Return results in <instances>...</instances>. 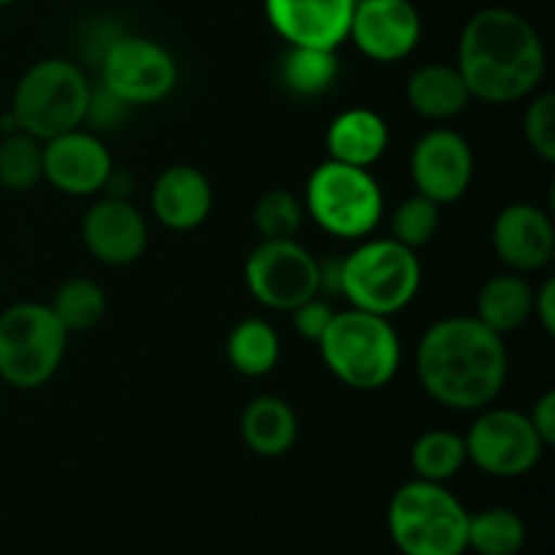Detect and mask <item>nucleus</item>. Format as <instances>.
I'll use <instances>...</instances> for the list:
<instances>
[{
  "instance_id": "33",
  "label": "nucleus",
  "mask_w": 555,
  "mask_h": 555,
  "mask_svg": "<svg viewBox=\"0 0 555 555\" xmlns=\"http://www.w3.org/2000/svg\"><path fill=\"white\" fill-rule=\"evenodd\" d=\"M130 106L125 101H119L112 90H106L103 85L90 87V101H87V114L85 125L90 122L98 130H112L117 125H122V119L128 117Z\"/></svg>"
},
{
  "instance_id": "2",
  "label": "nucleus",
  "mask_w": 555,
  "mask_h": 555,
  "mask_svg": "<svg viewBox=\"0 0 555 555\" xmlns=\"http://www.w3.org/2000/svg\"><path fill=\"white\" fill-rule=\"evenodd\" d=\"M453 65L472 101L504 106L534 95L545 79L547 54L526 16L491 5L466 20Z\"/></svg>"
},
{
  "instance_id": "1",
  "label": "nucleus",
  "mask_w": 555,
  "mask_h": 555,
  "mask_svg": "<svg viewBox=\"0 0 555 555\" xmlns=\"http://www.w3.org/2000/svg\"><path fill=\"white\" fill-rule=\"evenodd\" d=\"M415 374L423 393L437 404L453 412H480L507 385V345L475 314L442 318L417 341Z\"/></svg>"
},
{
  "instance_id": "11",
  "label": "nucleus",
  "mask_w": 555,
  "mask_h": 555,
  "mask_svg": "<svg viewBox=\"0 0 555 555\" xmlns=\"http://www.w3.org/2000/svg\"><path fill=\"white\" fill-rule=\"evenodd\" d=\"M244 282L266 309L291 312L320 296V260L298 238H260L244 263Z\"/></svg>"
},
{
  "instance_id": "28",
  "label": "nucleus",
  "mask_w": 555,
  "mask_h": 555,
  "mask_svg": "<svg viewBox=\"0 0 555 555\" xmlns=\"http://www.w3.org/2000/svg\"><path fill=\"white\" fill-rule=\"evenodd\" d=\"M43 182V141L25 130H9L0 141V188L27 193Z\"/></svg>"
},
{
  "instance_id": "6",
  "label": "nucleus",
  "mask_w": 555,
  "mask_h": 555,
  "mask_svg": "<svg viewBox=\"0 0 555 555\" xmlns=\"http://www.w3.org/2000/svg\"><path fill=\"white\" fill-rule=\"evenodd\" d=\"M301 204L318 228L341 242L372 236L385 215V195L372 168L336 160L320 163L309 173Z\"/></svg>"
},
{
  "instance_id": "34",
  "label": "nucleus",
  "mask_w": 555,
  "mask_h": 555,
  "mask_svg": "<svg viewBox=\"0 0 555 555\" xmlns=\"http://www.w3.org/2000/svg\"><path fill=\"white\" fill-rule=\"evenodd\" d=\"M529 421L534 426V431L540 434V439L545 442V448L555 444V390H545L540 399L534 401L529 412Z\"/></svg>"
},
{
  "instance_id": "29",
  "label": "nucleus",
  "mask_w": 555,
  "mask_h": 555,
  "mask_svg": "<svg viewBox=\"0 0 555 555\" xmlns=\"http://www.w3.org/2000/svg\"><path fill=\"white\" fill-rule=\"evenodd\" d=\"M439 225H442V206L415 193L401 201L390 215V238L417 253L437 238Z\"/></svg>"
},
{
  "instance_id": "12",
  "label": "nucleus",
  "mask_w": 555,
  "mask_h": 555,
  "mask_svg": "<svg viewBox=\"0 0 555 555\" xmlns=\"http://www.w3.org/2000/svg\"><path fill=\"white\" fill-rule=\"evenodd\" d=\"M410 177L417 193L434 204H455L475 182L472 144L453 128L426 130L412 146Z\"/></svg>"
},
{
  "instance_id": "23",
  "label": "nucleus",
  "mask_w": 555,
  "mask_h": 555,
  "mask_svg": "<svg viewBox=\"0 0 555 555\" xmlns=\"http://www.w3.org/2000/svg\"><path fill=\"white\" fill-rule=\"evenodd\" d=\"M225 356L233 372H238L242 377H266L280 363V334L269 320L244 318L228 334Z\"/></svg>"
},
{
  "instance_id": "21",
  "label": "nucleus",
  "mask_w": 555,
  "mask_h": 555,
  "mask_svg": "<svg viewBox=\"0 0 555 555\" xmlns=\"http://www.w3.org/2000/svg\"><path fill=\"white\" fill-rule=\"evenodd\" d=\"M469 101L472 95L455 65L426 63L412 70L406 79V103L417 117L428 122L455 119L469 106Z\"/></svg>"
},
{
  "instance_id": "24",
  "label": "nucleus",
  "mask_w": 555,
  "mask_h": 555,
  "mask_svg": "<svg viewBox=\"0 0 555 555\" xmlns=\"http://www.w3.org/2000/svg\"><path fill=\"white\" fill-rule=\"evenodd\" d=\"M341 74V63L336 49L314 47H287L280 63V85L293 98H320L336 85Z\"/></svg>"
},
{
  "instance_id": "22",
  "label": "nucleus",
  "mask_w": 555,
  "mask_h": 555,
  "mask_svg": "<svg viewBox=\"0 0 555 555\" xmlns=\"http://www.w3.org/2000/svg\"><path fill=\"white\" fill-rule=\"evenodd\" d=\"M534 309V287L526 280V274L504 271L491 276L477 293L475 318L499 336L515 334L531 320Z\"/></svg>"
},
{
  "instance_id": "32",
  "label": "nucleus",
  "mask_w": 555,
  "mask_h": 555,
  "mask_svg": "<svg viewBox=\"0 0 555 555\" xmlns=\"http://www.w3.org/2000/svg\"><path fill=\"white\" fill-rule=\"evenodd\" d=\"M287 314H291L293 331H296L304 341H309V345H318L325 336V331H328L336 309L331 307V301H325V298L312 296L309 301L298 304V307L291 309Z\"/></svg>"
},
{
  "instance_id": "10",
  "label": "nucleus",
  "mask_w": 555,
  "mask_h": 555,
  "mask_svg": "<svg viewBox=\"0 0 555 555\" xmlns=\"http://www.w3.org/2000/svg\"><path fill=\"white\" fill-rule=\"evenodd\" d=\"M101 85L119 101L133 106H155L166 101L179 81V65L163 43L144 36L117 33L98 57Z\"/></svg>"
},
{
  "instance_id": "30",
  "label": "nucleus",
  "mask_w": 555,
  "mask_h": 555,
  "mask_svg": "<svg viewBox=\"0 0 555 555\" xmlns=\"http://www.w3.org/2000/svg\"><path fill=\"white\" fill-rule=\"evenodd\" d=\"M304 204L285 188L269 190L258 198L253 211L255 231L260 238H296L304 225Z\"/></svg>"
},
{
  "instance_id": "27",
  "label": "nucleus",
  "mask_w": 555,
  "mask_h": 555,
  "mask_svg": "<svg viewBox=\"0 0 555 555\" xmlns=\"http://www.w3.org/2000/svg\"><path fill=\"white\" fill-rule=\"evenodd\" d=\"M526 545V524L515 509L488 507L469 513L466 551L477 555H518Z\"/></svg>"
},
{
  "instance_id": "8",
  "label": "nucleus",
  "mask_w": 555,
  "mask_h": 555,
  "mask_svg": "<svg viewBox=\"0 0 555 555\" xmlns=\"http://www.w3.org/2000/svg\"><path fill=\"white\" fill-rule=\"evenodd\" d=\"M68 331L49 304L16 301L0 312V379L14 390H38L60 372Z\"/></svg>"
},
{
  "instance_id": "9",
  "label": "nucleus",
  "mask_w": 555,
  "mask_h": 555,
  "mask_svg": "<svg viewBox=\"0 0 555 555\" xmlns=\"http://www.w3.org/2000/svg\"><path fill=\"white\" fill-rule=\"evenodd\" d=\"M466 464L496 480L526 477L540 466L545 442L534 431L529 412L509 406H486L464 434Z\"/></svg>"
},
{
  "instance_id": "20",
  "label": "nucleus",
  "mask_w": 555,
  "mask_h": 555,
  "mask_svg": "<svg viewBox=\"0 0 555 555\" xmlns=\"http://www.w3.org/2000/svg\"><path fill=\"white\" fill-rule=\"evenodd\" d=\"M238 434L249 453L260 459H280L296 448L298 415L280 396H255L244 406Z\"/></svg>"
},
{
  "instance_id": "7",
  "label": "nucleus",
  "mask_w": 555,
  "mask_h": 555,
  "mask_svg": "<svg viewBox=\"0 0 555 555\" xmlns=\"http://www.w3.org/2000/svg\"><path fill=\"white\" fill-rule=\"evenodd\" d=\"M90 87V79L74 60H38L16 81L11 95V119L16 128L36 135L38 141L68 133L85 125Z\"/></svg>"
},
{
  "instance_id": "26",
  "label": "nucleus",
  "mask_w": 555,
  "mask_h": 555,
  "mask_svg": "<svg viewBox=\"0 0 555 555\" xmlns=\"http://www.w3.org/2000/svg\"><path fill=\"white\" fill-rule=\"evenodd\" d=\"M49 309L68 334H85V331L98 328L103 323L108 298L106 291L90 276H70L54 291Z\"/></svg>"
},
{
  "instance_id": "4",
  "label": "nucleus",
  "mask_w": 555,
  "mask_h": 555,
  "mask_svg": "<svg viewBox=\"0 0 555 555\" xmlns=\"http://www.w3.org/2000/svg\"><path fill=\"white\" fill-rule=\"evenodd\" d=\"M423 266L415 249L396 238H361L339 260V296L361 312L393 318L417 298Z\"/></svg>"
},
{
  "instance_id": "15",
  "label": "nucleus",
  "mask_w": 555,
  "mask_h": 555,
  "mask_svg": "<svg viewBox=\"0 0 555 555\" xmlns=\"http://www.w3.org/2000/svg\"><path fill=\"white\" fill-rule=\"evenodd\" d=\"M81 238L98 263L119 269L135 263L146 253L150 225L133 201L106 195L85 211Z\"/></svg>"
},
{
  "instance_id": "5",
  "label": "nucleus",
  "mask_w": 555,
  "mask_h": 555,
  "mask_svg": "<svg viewBox=\"0 0 555 555\" xmlns=\"http://www.w3.org/2000/svg\"><path fill=\"white\" fill-rule=\"evenodd\" d=\"M469 509L442 482L410 480L388 502V534L401 555H464Z\"/></svg>"
},
{
  "instance_id": "36",
  "label": "nucleus",
  "mask_w": 555,
  "mask_h": 555,
  "mask_svg": "<svg viewBox=\"0 0 555 555\" xmlns=\"http://www.w3.org/2000/svg\"><path fill=\"white\" fill-rule=\"evenodd\" d=\"M11 3H16V0H0V5H11Z\"/></svg>"
},
{
  "instance_id": "16",
  "label": "nucleus",
  "mask_w": 555,
  "mask_h": 555,
  "mask_svg": "<svg viewBox=\"0 0 555 555\" xmlns=\"http://www.w3.org/2000/svg\"><path fill=\"white\" fill-rule=\"evenodd\" d=\"M263 11L287 47L339 49L350 36L356 0H263Z\"/></svg>"
},
{
  "instance_id": "18",
  "label": "nucleus",
  "mask_w": 555,
  "mask_h": 555,
  "mask_svg": "<svg viewBox=\"0 0 555 555\" xmlns=\"http://www.w3.org/2000/svg\"><path fill=\"white\" fill-rule=\"evenodd\" d=\"M152 215L168 231L188 233L204 225L215 206V190L201 168L177 163L155 179L150 193Z\"/></svg>"
},
{
  "instance_id": "17",
  "label": "nucleus",
  "mask_w": 555,
  "mask_h": 555,
  "mask_svg": "<svg viewBox=\"0 0 555 555\" xmlns=\"http://www.w3.org/2000/svg\"><path fill=\"white\" fill-rule=\"evenodd\" d=\"M493 253L515 274L542 271L555 255L553 217L529 201L507 204L491 228Z\"/></svg>"
},
{
  "instance_id": "19",
  "label": "nucleus",
  "mask_w": 555,
  "mask_h": 555,
  "mask_svg": "<svg viewBox=\"0 0 555 555\" xmlns=\"http://www.w3.org/2000/svg\"><path fill=\"white\" fill-rule=\"evenodd\" d=\"M390 144V128L383 114L374 108H345L325 128L328 160L347 166L372 168L385 157Z\"/></svg>"
},
{
  "instance_id": "3",
  "label": "nucleus",
  "mask_w": 555,
  "mask_h": 555,
  "mask_svg": "<svg viewBox=\"0 0 555 555\" xmlns=\"http://www.w3.org/2000/svg\"><path fill=\"white\" fill-rule=\"evenodd\" d=\"M325 369L358 393L388 388L401 369V339L390 318L347 307L318 341Z\"/></svg>"
},
{
  "instance_id": "13",
  "label": "nucleus",
  "mask_w": 555,
  "mask_h": 555,
  "mask_svg": "<svg viewBox=\"0 0 555 555\" xmlns=\"http://www.w3.org/2000/svg\"><path fill=\"white\" fill-rule=\"evenodd\" d=\"M421 38L423 16L412 0H356L347 41L372 63H401Z\"/></svg>"
},
{
  "instance_id": "35",
  "label": "nucleus",
  "mask_w": 555,
  "mask_h": 555,
  "mask_svg": "<svg viewBox=\"0 0 555 555\" xmlns=\"http://www.w3.org/2000/svg\"><path fill=\"white\" fill-rule=\"evenodd\" d=\"M531 318L545 328V334H555V280H545L540 287H534V309Z\"/></svg>"
},
{
  "instance_id": "31",
  "label": "nucleus",
  "mask_w": 555,
  "mask_h": 555,
  "mask_svg": "<svg viewBox=\"0 0 555 555\" xmlns=\"http://www.w3.org/2000/svg\"><path fill=\"white\" fill-rule=\"evenodd\" d=\"M524 139L542 163H555V95L540 92L524 112Z\"/></svg>"
},
{
  "instance_id": "14",
  "label": "nucleus",
  "mask_w": 555,
  "mask_h": 555,
  "mask_svg": "<svg viewBox=\"0 0 555 555\" xmlns=\"http://www.w3.org/2000/svg\"><path fill=\"white\" fill-rule=\"evenodd\" d=\"M112 168V152L92 130L74 128L43 141V182L70 198H90L106 190Z\"/></svg>"
},
{
  "instance_id": "25",
  "label": "nucleus",
  "mask_w": 555,
  "mask_h": 555,
  "mask_svg": "<svg viewBox=\"0 0 555 555\" xmlns=\"http://www.w3.org/2000/svg\"><path fill=\"white\" fill-rule=\"evenodd\" d=\"M410 466L417 480L448 486L466 466L464 434L448 431V428H431L421 434L410 450Z\"/></svg>"
}]
</instances>
